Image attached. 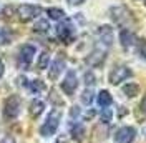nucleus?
I'll list each match as a JSON object with an SVG mask.
<instances>
[{
  "instance_id": "obj_1",
  "label": "nucleus",
  "mask_w": 146,
  "mask_h": 143,
  "mask_svg": "<svg viewBox=\"0 0 146 143\" xmlns=\"http://www.w3.org/2000/svg\"><path fill=\"white\" fill-rule=\"evenodd\" d=\"M60 118H62V112L60 110H52L50 115L46 116L45 123L40 128V133L43 135V136H52L56 132L58 125H60Z\"/></svg>"
},
{
  "instance_id": "obj_2",
  "label": "nucleus",
  "mask_w": 146,
  "mask_h": 143,
  "mask_svg": "<svg viewBox=\"0 0 146 143\" xmlns=\"http://www.w3.org/2000/svg\"><path fill=\"white\" fill-rule=\"evenodd\" d=\"M20 108H22V98L18 95H10L5 100V105H3V116L7 120H13L18 116Z\"/></svg>"
},
{
  "instance_id": "obj_3",
  "label": "nucleus",
  "mask_w": 146,
  "mask_h": 143,
  "mask_svg": "<svg viewBox=\"0 0 146 143\" xmlns=\"http://www.w3.org/2000/svg\"><path fill=\"white\" fill-rule=\"evenodd\" d=\"M110 17L115 23L118 25H126L128 22H131V10L128 9L126 5H116V7H111L110 9Z\"/></svg>"
},
{
  "instance_id": "obj_4",
  "label": "nucleus",
  "mask_w": 146,
  "mask_h": 143,
  "mask_svg": "<svg viewBox=\"0 0 146 143\" xmlns=\"http://www.w3.org/2000/svg\"><path fill=\"white\" fill-rule=\"evenodd\" d=\"M35 52H36V48L33 47V45H30V43H25L23 47H20L17 62H18V67H20L22 70H27L28 67H30V63H32V60H33Z\"/></svg>"
},
{
  "instance_id": "obj_5",
  "label": "nucleus",
  "mask_w": 146,
  "mask_h": 143,
  "mask_svg": "<svg viewBox=\"0 0 146 143\" xmlns=\"http://www.w3.org/2000/svg\"><path fill=\"white\" fill-rule=\"evenodd\" d=\"M42 13V7L40 5H32V3H23L17 9V15L22 22H30L36 18Z\"/></svg>"
},
{
  "instance_id": "obj_6",
  "label": "nucleus",
  "mask_w": 146,
  "mask_h": 143,
  "mask_svg": "<svg viewBox=\"0 0 146 143\" xmlns=\"http://www.w3.org/2000/svg\"><path fill=\"white\" fill-rule=\"evenodd\" d=\"M56 37L63 42V43H72L75 38V28H73L70 20H63L62 23H58L56 27Z\"/></svg>"
},
{
  "instance_id": "obj_7",
  "label": "nucleus",
  "mask_w": 146,
  "mask_h": 143,
  "mask_svg": "<svg viewBox=\"0 0 146 143\" xmlns=\"http://www.w3.org/2000/svg\"><path fill=\"white\" fill-rule=\"evenodd\" d=\"M133 75V72L129 70L128 67H125V65H116L113 70L110 72V83L111 85H118V83H121V82H125L126 78H129Z\"/></svg>"
},
{
  "instance_id": "obj_8",
  "label": "nucleus",
  "mask_w": 146,
  "mask_h": 143,
  "mask_svg": "<svg viewBox=\"0 0 146 143\" xmlns=\"http://www.w3.org/2000/svg\"><path fill=\"white\" fill-rule=\"evenodd\" d=\"M78 87V78H76V73L73 70H68L65 75L63 82H62V90H63L66 95H73L75 90Z\"/></svg>"
},
{
  "instance_id": "obj_9",
  "label": "nucleus",
  "mask_w": 146,
  "mask_h": 143,
  "mask_svg": "<svg viewBox=\"0 0 146 143\" xmlns=\"http://www.w3.org/2000/svg\"><path fill=\"white\" fill-rule=\"evenodd\" d=\"M135 135H136V130L133 126H121L115 135V140L116 143H133Z\"/></svg>"
},
{
  "instance_id": "obj_10",
  "label": "nucleus",
  "mask_w": 146,
  "mask_h": 143,
  "mask_svg": "<svg viewBox=\"0 0 146 143\" xmlns=\"http://www.w3.org/2000/svg\"><path fill=\"white\" fill-rule=\"evenodd\" d=\"M105 58H106V50L96 47V48L86 57V63H88L90 67H100L101 63L105 62Z\"/></svg>"
},
{
  "instance_id": "obj_11",
  "label": "nucleus",
  "mask_w": 146,
  "mask_h": 143,
  "mask_svg": "<svg viewBox=\"0 0 146 143\" xmlns=\"http://www.w3.org/2000/svg\"><path fill=\"white\" fill-rule=\"evenodd\" d=\"M65 68V58L63 57H58V58H55L52 65H50V72H48V78L50 80H56L58 77H60V73L63 72Z\"/></svg>"
},
{
  "instance_id": "obj_12",
  "label": "nucleus",
  "mask_w": 146,
  "mask_h": 143,
  "mask_svg": "<svg viewBox=\"0 0 146 143\" xmlns=\"http://www.w3.org/2000/svg\"><path fill=\"white\" fill-rule=\"evenodd\" d=\"M119 43H121V47H123L125 50H128L129 47L136 45V37H135V33H133L131 30L123 28V30L119 32Z\"/></svg>"
},
{
  "instance_id": "obj_13",
  "label": "nucleus",
  "mask_w": 146,
  "mask_h": 143,
  "mask_svg": "<svg viewBox=\"0 0 146 143\" xmlns=\"http://www.w3.org/2000/svg\"><path fill=\"white\" fill-rule=\"evenodd\" d=\"M98 37H100V42L105 47H110L113 43V28L108 27V25H101L98 28Z\"/></svg>"
},
{
  "instance_id": "obj_14",
  "label": "nucleus",
  "mask_w": 146,
  "mask_h": 143,
  "mask_svg": "<svg viewBox=\"0 0 146 143\" xmlns=\"http://www.w3.org/2000/svg\"><path fill=\"white\" fill-rule=\"evenodd\" d=\"M43 108H45V103L42 102V100H32L30 102V108H28V112H30V116L32 118H36V116L42 115V112H43Z\"/></svg>"
},
{
  "instance_id": "obj_15",
  "label": "nucleus",
  "mask_w": 146,
  "mask_h": 143,
  "mask_svg": "<svg viewBox=\"0 0 146 143\" xmlns=\"http://www.w3.org/2000/svg\"><path fill=\"white\" fill-rule=\"evenodd\" d=\"M111 102H113V98H111V93H110L108 90H101L100 93H98V105L100 107L108 108L111 105Z\"/></svg>"
},
{
  "instance_id": "obj_16",
  "label": "nucleus",
  "mask_w": 146,
  "mask_h": 143,
  "mask_svg": "<svg viewBox=\"0 0 146 143\" xmlns=\"http://www.w3.org/2000/svg\"><path fill=\"white\" fill-rule=\"evenodd\" d=\"M123 93L128 98H133L139 93V85L138 83H126V85H123Z\"/></svg>"
},
{
  "instance_id": "obj_17",
  "label": "nucleus",
  "mask_w": 146,
  "mask_h": 143,
  "mask_svg": "<svg viewBox=\"0 0 146 143\" xmlns=\"http://www.w3.org/2000/svg\"><path fill=\"white\" fill-rule=\"evenodd\" d=\"M72 135L76 142H82L83 136H85V128H83L82 123H75V125L72 126Z\"/></svg>"
},
{
  "instance_id": "obj_18",
  "label": "nucleus",
  "mask_w": 146,
  "mask_h": 143,
  "mask_svg": "<svg viewBox=\"0 0 146 143\" xmlns=\"http://www.w3.org/2000/svg\"><path fill=\"white\" fill-rule=\"evenodd\" d=\"M46 13H48V17L52 18V20H62V18H65V12L62 9H55V7H52V9L46 10Z\"/></svg>"
},
{
  "instance_id": "obj_19",
  "label": "nucleus",
  "mask_w": 146,
  "mask_h": 143,
  "mask_svg": "<svg viewBox=\"0 0 146 143\" xmlns=\"http://www.w3.org/2000/svg\"><path fill=\"white\" fill-rule=\"evenodd\" d=\"M27 87L32 90L33 93H40V92H43V90H45V83H43L42 80H32Z\"/></svg>"
},
{
  "instance_id": "obj_20",
  "label": "nucleus",
  "mask_w": 146,
  "mask_h": 143,
  "mask_svg": "<svg viewBox=\"0 0 146 143\" xmlns=\"http://www.w3.org/2000/svg\"><path fill=\"white\" fill-rule=\"evenodd\" d=\"M48 63H50V55H48V52H42V55H40V58H38V68L40 70H45L46 67H48Z\"/></svg>"
},
{
  "instance_id": "obj_21",
  "label": "nucleus",
  "mask_w": 146,
  "mask_h": 143,
  "mask_svg": "<svg viewBox=\"0 0 146 143\" xmlns=\"http://www.w3.org/2000/svg\"><path fill=\"white\" fill-rule=\"evenodd\" d=\"M136 50L141 58H146V38H139L136 42Z\"/></svg>"
},
{
  "instance_id": "obj_22",
  "label": "nucleus",
  "mask_w": 146,
  "mask_h": 143,
  "mask_svg": "<svg viewBox=\"0 0 146 143\" xmlns=\"http://www.w3.org/2000/svg\"><path fill=\"white\" fill-rule=\"evenodd\" d=\"M48 28H50V23H48L46 20H38L35 23V27H33V30L38 32V33H45Z\"/></svg>"
},
{
  "instance_id": "obj_23",
  "label": "nucleus",
  "mask_w": 146,
  "mask_h": 143,
  "mask_svg": "<svg viewBox=\"0 0 146 143\" xmlns=\"http://www.w3.org/2000/svg\"><path fill=\"white\" fill-rule=\"evenodd\" d=\"M93 95H95V93H93V90H91V88H86V90L82 93V102L85 103V105H90L91 102H93Z\"/></svg>"
},
{
  "instance_id": "obj_24",
  "label": "nucleus",
  "mask_w": 146,
  "mask_h": 143,
  "mask_svg": "<svg viewBox=\"0 0 146 143\" xmlns=\"http://www.w3.org/2000/svg\"><path fill=\"white\" fill-rule=\"evenodd\" d=\"M10 40H12V33H10L7 28H0V45L9 43Z\"/></svg>"
},
{
  "instance_id": "obj_25",
  "label": "nucleus",
  "mask_w": 146,
  "mask_h": 143,
  "mask_svg": "<svg viewBox=\"0 0 146 143\" xmlns=\"http://www.w3.org/2000/svg\"><path fill=\"white\" fill-rule=\"evenodd\" d=\"M111 116H113L111 110L110 108H103V112H101V122L103 123H108L110 120H111Z\"/></svg>"
},
{
  "instance_id": "obj_26",
  "label": "nucleus",
  "mask_w": 146,
  "mask_h": 143,
  "mask_svg": "<svg viewBox=\"0 0 146 143\" xmlns=\"http://www.w3.org/2000/svg\"><path fill=\"white\" fill-rule=\"evenodd\" d=\"M85 83H86L88 87H91L93 83H96V78H95V75H93L91 72H86V73H85Z\"/></svg>"
},
{
  "instance_id": "obj_27",
  "label": "nucleus",
  "mask_w": 146,
  "mask_h": 143,
  "mask_svg": "<svg viewBox=\"0 0 146 143\" xmlns=\"http://www.w3.org/2000/svg\"><path fill=\"white\" fill-rule=\"evenodd\" d=\"M0 143H15V140H13V136L7 135V136H3V140H2Z\"/></svg>"
},
{
  "instance_id": "obj_28",
  "label": "nucleus",
  "mask_w": 146,
  "mask_h": 143,
  "mask_svg": "<svg viewBox=\"0 0 146 143\" xmlns=\"http://www.w3.org/2000/svg\"><path fill=\"white\" fill-rule=\"evenodd\" d=\"M70 5H82V3H85V0H66Z\"/></svg>"
},
{
  "instance_id": "obj_29",
  "label": "nucleus",
  "mask_w": 146,
  "mask_h": 143,
  "mask_svg": "<svg viewBox=\"0 0 146 143\" xmlns=\"http://www.w3.org/2000/svg\"><path fill=\"white\" fill-rule=\"evenodd\" d=\"M141 110H143V113H146V95H145V98L141 100Z\"/></svg>"
},
{
  "instance_id": "obj_30",
  "label": "nucleus",
  "mask_w": 146,
  "mask_h": 143,
  "mask_svg": "<svg viewBox=\"0 0 146 143\" xmlns=\"http://www.w3.org/2000/svg\"><path fill=\"white\" fill-rule=\"evenodd\" d=\"M3 77V62H2V58H0V78Z\"/></svg>"
},
{
  "instance_id": "obj_31",
  "label": "nucleus",
  "mask_w": 146,
  "mask_h": 143,
  "mask_svg": "<svg viewBox=\"0 0 146 143\" xmlns=\"http://www.w3.org/2000/svg\"><path fill=\"white\" fill-rule=\"evenodd\" d=\"M95 115V112H88V113H86V115H85V118H91V116Z\"/></svg>"
},
{
  "instance_id": "obj_32",
  "label": "nucleus",
  "mask_w": 146,
  "mask_h": 143,
  "mask_svg": "<svg viewBox=\"0 0 146 143\" xmlns=\"http://www.w3.org/2000/svg\"><path fill=\"white\" fill-rule=\"evenodd\" d=\"M141 2H143V3H145V5H146V0H141Z\"/></svg>"
}]
</instances>
